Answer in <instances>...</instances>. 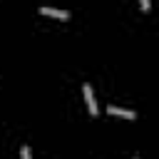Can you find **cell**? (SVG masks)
<instances>
[{
  "mask_svg": "<svg viewBox=\"0 0 159 159\" xmlns=\"http://www.w3.org/2000/svg\"><path fill=\"white\" fill-rule=\"evenodd\" d=\"M82 92H84V99H87V109H89V114H97V112H99V107H97V99H94V94H92V87H89V84H84V87H82Z\"/></svg>",
  "mask_w": 159,
  "mask_h": 159,
  "instance_id": "6da1fadb",
  "label": "cell"
},
{
  "mask_svg": "<svg viewBox=\"0 0 159 159\" xmlns=\"http://www.w3.org/2000/svg\"><path fill=\"white\" fill-rule=\"evenodd\" d=\"M107 112H109L112 117H124V119H134V117H137L132 109H124V107H114V104H109V107H107Z\"/></svg>",
  "mask_w": 159,
  "mask_h": 159,
  "instance_id": "7a4b0ae2",
  "label": "cell"
},
{
  "mask_svg": "<svg viewBox=\"0 0 159 159\" xmlns=\"http://www.w3.org/2000/svg\"><path fill=\"white\" fill-rule=\"evenodd\" d=\"M42 15H50V17H60V20H70V12L67 10H57V7H40Z\"/></svg>",
  "mask_w": 159,
  "mask_h": 159,
  "instance_id": "3957f363",
  "label": "cell"
},
{
  "mask_svg": "<svg viewBox=\"0 0 159 159\" xmlns=\"http://www.w3.org/2000/svg\"><path fill=\"white\" fill-rule=\"evenodd\" d=\"M20 157H22V159H32V154H30V147H22V149H20Z\"/></svg>",
  "mask_w": 159,
  "mask_h": 159,
  "instance_id": "277c9868",
  "label": "cell"
}]
</instances>
